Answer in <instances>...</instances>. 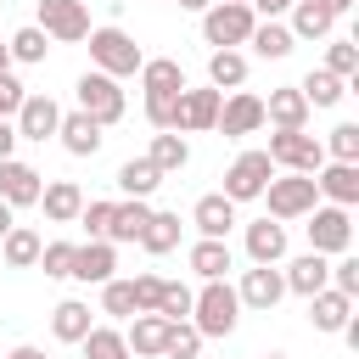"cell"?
Here are the masks:
<instances>
[{
    "label": "cell",
    "mask_w": 359,
    "mask_h": 359,
    "mask_svg": "<svg viewBox=\"0 0 359 359\" xmlns=\"http://www.w3.org/2000/svg\"><path fill=\"white\" fill-rule=\"evenodd\" d=\"M236 320H241V297H236L230 280H202V292H191V325H196L202 342L208 337H230Z\"/></svg>",
    "instance_id": "cell-1"
},
{
    "label": "cell",
    "mask_w": 359,
    "mask_h": 359,
    "mask_svg": "<svg viewBox=\"0 0 359 359\" xmlns=\"http://www.w3.org/2000/svg\"><path fill=\"white\" fill-rule=\"evenodd\" d=\"M84 45H90V67L107 73V79H118V84L135 79L140 62H146V50L135 45V34H123V28H112V22H107V28H90Z\"/></svg>",
    "instance_id": "cell-2"
},
{
    "label": "cell",
    "mask_w": 359,
    "mask_h": 359,
    "mask_svg": "<svg viewBox=\"0 0 359 359\" xmlns=\"http://www.w3.org/2000/svg\"><path fill=\"white\" fill-rule=\"evenodd\" d=\"M73 101H79V112L90 118V123H101V129H112L123 112H129V95H123V84L118 79H107V73H79V84H73Z\"/></svg>",
    "instance_id": "cell-3"
},
{
    "label": "cell",
    "mask_w": 359,
    "mask_h": 359,
    "mask_svg": "<svg viewBox=\"0 0 359 359\" xmlns=\"http://www.w3.org/2000/svg\"><path fill=\"white\" fill-rule=\"evenodd\" d=\"M264 157L275 163V174H320L325 146H320V135H309V129H275L269 146H264Z\"/></svg>",
    "instance_id": "cell-4"
},
{
    "label": "cell",
    "mask_w": 359,
    "mask_h": 359,
    "mask_svg": "<svg viewBox=\"0 0 359 359\" xmlns=\"http://www.w3.org/2000/svg\"><path fill=\"white\" fill-rule=\"evenodd\" d=\"M264 202H269V219L292 224V219H309L320 208V191H314V174H275L264 185Z\"/></svg>",
    "instance_id": "cell-5"
},
{
    "label": "cell",
    "mask_w": 359,
    "mask_h": 359,
    "mask_svg": "<svg viewBox=\"0 0 359 359\" xmlns=\"http://www.w3.org/2000/svg\"><path fill=\"white\" fill-rule=\"evenodd\" d=\"M269 180H275V163L264 157V146H247V151H236V163L224 168V191H219V196H230V202L241 208V202H258Z\"/></svg>",
    "instance_id": "cell-6"
},
{
    "label": "cell",
    "mask_w": 359,
    "mask_h": 359,
    "mask_svg": "<svg viewBox=\"0 0 359 359\" xmlns=\"http://www.w3.org/2000/svg\"><path fill=\"white\" fill-rule=\"evenodd\" d=\"M34 28L45 39H56V45H84L90 39V6L84 0H39Z\"/></svg>",
    "instance_id": "cell-7"
},
{
    "label": "cell",
    "mask_w": 359,
    "mask_h": 359,
    "mask_svg": "<svg viewBox=\"0 0 359 359\" xmlns=\"http://www.w3.org/2000/svg\"><path fill=\"white\" fill-rule=\"evenodd\" d=\"M252 6H236V0H213L208 11H202V39L213 45V50H236V45H247V34H252Z\"/></svg>",
    "instance_id": "cell-8"
},
{
    "label": "cell",
    "mask_w": 359,
    "mask_h": 359,
    "mask_svg": "<svg viewBox=\"0 0 359 359\" xmlns=\"http://www.w3.org/2000/svg\"><path fill=\"white\" fill-rule=\"evenodd\" d=\"M309 252H320V258H337V252H348L353 247V213L348 208H331V202H320L314 213H309Z\"/></svg>",
    "instance_id": "cell-9"
},
{
    "label": "cell",
    "mask_w": 359,
    "mask_h": 359,
    "mask_svg": "<svg viewBox=\"0 0 359 359\" xmlns=\"http://www.w3.org/2000/svg\"><path fill=\"white\" fill-rule=\"evenodd\" d=\"M213 129L230 135V140L258 135V129H264V95H252V90H230V95L219 101V123H213Z\"/></svg>",
    "instance_id": "cell-10"
},
{
    "label": "cell",
    "mask_w": 359,
    "mask_h": 359,
    "mask_svg": "<svg viewBox=\"0 0 359 359\" xmlns=\"http://www.w3.org/2000/svg\"><path fill=\"white\" fill-rule=\"evenodd\" d=\"M236 297H241V309H258V314H269V309L286 297L280 264H252V269H241V280H236Z\"/></svg>",
    "instance_id": "cell-11"
},
{
    "label": "cell",
    "mask_w": 359,
    "mask_h": 359,
    "mask_svg": "<svg viewBox=\"0 0 359 359\" xmlns=\"http://www.w3.org/2000/svg\"><path fill=\"white\" fill-rule=\"evenodd\" d=\"M39 191H45V174L22 157H6L0 163V202L17 213V208H39Z\"/></svg>",
    "instance_id": "cell-12"
},
{
    "label": "cell",
    "mask_w": 359,
    "mask_h": 359,
    "mask_svg": "<svg viewBox=\"0 0 359 359\" xmlns=\"http://www.w3.org/2000/svg\"><path fill=\"white\" fill-rule=\"evenodd\" d=\"M56 123H62V107L50 101V95H22V107H17V118H11V129H17V140H56Z\"/></svg>",
    "instance_id": "cell-13"
},
{
    "label": "cell",
    "mask_w": 359,
    "mask_h": 359,
    "mask_svg": "<svg viewBox=\"0 0 359 359\" xmlns=\"http://www.w3.org/2000/svg\"><path fill=\"white\" fill-rule=\"evenodd\" d=\"M241 247H247L252 264H286L292 236H286L280 219H252V224H241Z\"/></svg>",
    "instance_id": "cell-14"
},
{
    "label": "cell",
    "mask_w": 359,
    "mask_h": 359,
    "mask_svg": "<svg viewBox=\"0 0 359 359\" xmlns=\"http://www.w3.org/2000/svg\"><path fill=\"white\" fill-rule=\"evenodd\" d=\"M112 275H118V247H112V241H79V247H73V269H67V280L107 286Z\"/></svg>",
    "instance_id": "cell-15"
},
{
    "label": "cell",
    "mask_w": 359,
    "mask_h": 359,
    "mask_svg": "<svg viewBox=\"0 0 359 359\" xmlns=\"http://www.w3.org/2000/svg\"><path fill=\"white\" fill-rule=\"evenodd\" d=\"M314 191H320V202L353 213V208H359V163H320Z\"/></svg>",
    "instance_id": "cell-16"
},
{
    "label": "cell",
    "mask_w": 359,
    "mask_h": 359,
    "mask_svg": "<svg viewBox=\"0 0 359 359\" xmlns=\"http://www.w3.org/2000/svg\"><path fill=\"white\" fill-rule=\"evenodd\" d=\"M219 90L202 84V90H180V135H208L219 123Z\"/></svg>",
    "instance_id": "cell-17"
},
{
    "label": "cell",
    "mask_w": 359,
    "mask_h": 359,
    "mask_svg": "<svg viewBox=\"0 0 359 359\" xmlns=\"http://www.w3.org/2000/svg\"><path fill=\"white\" fill-rule=\"evenodd\" d=\"M191 224H196V236H208V241H224L241 219H236V202L230 196H219V191H208V196H196V208H191Z\"/></svg>",
    "instance_id": "cell-18"
},
{
    "label": "cell",
    "mask_w": 359,
    "mask_h": 359,
    "mask_svg": "<svg viewBox=\"0 0 359 359\" xmlns=\"http://www.w3.org/2000/svg\"><path fill=\"white\" fill-rule=\"evenodd\" d=\"M280 280H286V292L314 297V292H325V286H331V258H320V252H297V258L280 269Z\"/></svg>",
    "instance_id": "cell-19"
},
{
    "label": "cell",
    "mask_w": 359,
    "mask_h": 359,
    "mask_svg": "<svg viewBox=\"0 0 359 359\" xmlns=\"http://www.w3.org/2000/svg\"><path fill=\"white\" fill-rule=\"evenodd\" d=\"M309 101H303V90L297 84H280V90H269V101H264V123H275V129H309Z\"/></svg>",
    "instance_id": "cell-20"
},
{
    "label": "cell",
    "mask_w": 359,
    "mask_h": 359,
    "mask_svg": "<svg viewBox=\"0 0 359 359\" xmlns=\"http://www.w3.org/2000/svg\"><path fill=\"white\" fill-rule=\"evenodd\" d=\"M56 140H62V151H67V157H95L107 135H101V123H90V118L73 107V112H62V123H56Z\"/></svg>",
    "instance_id": "cell-21"
},
{
    "label": "cell",
    "mask_w": 359,
    "mask_h": 359,
    "mask_svg": "<svg viewBox=\"0 0 359 359\" xmlns=\"http://www.w3.org/2000/svg\"><path fill=\"white\" fill-rule=\"evenodd\" d=\"M185 264H191L196 280H224V275L236 269V252H230V241H208V236H196L191 252H185Z\"/></svg>",
    "instance_id": "cell-22"
},
{
    "label": "cell",
    "mask_w": 359,
    "mask_h": 359,
    "mask_svg": "<svg viewBox=\"0 0 359 359\" xmlns=\"http://www.w3.org/2000/svg\"><path fill=\"white\" fill-rule=\"evenodd\" d=\"M123 342L135 359H163V342H168V320L163 314H135L123 325Z\"/></svg>",
    "instance_id": "cell-23"
},
{
    "label": "cell",
    "mask_w": 359,
    "mask_h": 359,
    "mask_svg": "<svg viewBox=\"0 0 359 359\" xmlns=\"http://www.w3.org/2000/svg\"><path fill=\"white\" fill-rule=\"evenodd\" d=\"M146 219H151V202H135V196L112 202V224H107V241H112V247H135V241H140V230H146Z\"/></svg>",
    "instance_id": "cell-24"
},
{
    "label": "cell",
    "mask_w": 359,
    "mask_h": 359,
    "mask_svg": "<svg viewBox=\"0 0 359 359\" xmlns=\"http://www.w3.org/2000/svg\"><path fill=\"white\" fill-rule=\"evenodd\" d=\"M90 325H95V314H90L84 297H62V303L50 309V337H56V342H84Z\"/></svg>",
    "instance_id": "cell-25"
},
{
    "label": "cell",
    "mask_w": 359,
    "mask_h": 359,
    "mask_svg": "<svg viewBox=\"0 0 359 359\" xmlns=\"http://www.w3.org/2000/svg\"><path fill=\"white\" fill-rule=\"evenodd\" d=\"M292 39H331L337 34V11H325L320 0H292Z\"/></svg>",
    "instance_id": "cell-26"
},
{
    "label": "cell",
    "mask_w": 359,
    "mask_h": 359,
    "mask_svg": "<svg viewBox=\"0 0 359 359\" xmlns=\"http://www.w3.org/2000/svg\"><path fill=\"white\" fill-rule=\"evenodd\" d=\"M140 90H146V95H180V90H191V84H185V67H180L174 56H146V62H140Z\"/></svg>",
    "instance_id": "cell-27"
},
{
    "label": "cell",
    "mask_w": 359,
    "mask_h": 359,
    "mask_svg": "<svg viewBox=\"0 0 359 359\" xmlns=\"http://www.w3.org/2000/svg\"><path fill=\"white\" fill-rule=\"evenodd\" d=\"M39 208H45V219H50V224H73V219H79V208H84V191H79L73 180H45Z\"/></svg>",
    "instance_id": "cell-28"
},
{
    "label": "cell",
    "mask_w": 359,
    "mask_h": 359,
    "mask_svg": "<svg viewBox=\"0 0 359 359\" xmlns=\"http://www.w3.org/2000/svg\"><path fill=\"white\" fill-rule=\"evenodd\" d=\"M348 314H353V297H342V292H331V286L309 297V325L325 331V337H337V331L348 325Z\"/></svg>",
    "instance_id": "cell-29"
},
{
    "label": "cell",
    "mask_w": 359,
    "mask_h": 359,
    "mask_svg": "<svg viewBox=\"0 0 359 359\" xmlns=\"http://www.w3.org/2000/svg\"><path fill=\"white\" fill-rule=\"evenodd\" d=\"M112 185H118L123 196H135V202H151V191L163 185V174H157V168H151L146 157H129V163H118Z\"/></svg>",
    "instance_id": "cell-30"
},
{
    "label": "cell",
    "mask_w": 359,
    "mask_h": 359,
    "mask_svg": "<svg viewBox=\"0 0 359 359\" xmlns=\"http://www.w3.org/2000/svg\"><path fill=\"white\" fill-rule=\"evenodd\" d=\"M247 45L264 56V62H280V56H292V28L280 22V17H269V22H252V34H247Z\"/></svg>",
    "instance_id": "cell-31"
},
{
    "label": "cell",
    "mask_w": 359,
    "mask_h": 359,
    "mask_svg": "<svg viewBox=\"0 0 359 359\" xmlns=\"http://www.w3.org/2000/svg\"><path fill=\"white\" fill-rule=\"evenodd\" d=\"M39 247H45V236H39V230L11 224V230H6V241H0V258H6L11 269H34V264H39Z\"/></svg>",
    "instance_id": "cell-32"
},
{
    "label": "cell",
    "mask_w": 359,
    "mask_h": 359,
    "mask_svg": "<svg viewBox=\"0 0 359 359\" xmlns=\"http://www.w3.org/2000/svg\"><path fill=\"white\" fill-rule=\"evenodd\" d=\"M208 84L224 95V90H241L247 84V56L241 50H208Z\"/></svg>",
    "instance_id": "cell-33"
},
{
    "label": "cell",
    "mask_w": 359,
    "mask_h": 359,
    "mask_svg": "<svg viewBox=\"0 0 359 359\" xmlns=\"http://www.w3.org/2000/svg\"><path fill=\"white\" fill-rule=\"evenodd\" d=\"M146 163H151L157 174H180V168L191 163V146H185V135H174V129L151 135V151H146Z\"/></svg>",
    "instance_id": "cell-34"
},
{
    "label": "cell",
    "mask_w": 359,
    "mask_h": 359,
    "mask_svg": "<svg viewBox=\"0 0 359 359\" xmlns=\"http://www.w3.org/2000/svg\"><path fill=\"white\" fill-rule=\"evenodd\" d=\"M140 247H146L151 258L174 252V247H180V213H157V208H151V219H146V230H140Z\"/></svg>",
    "instance_id": "cell-35"
},
{
    "label": "cell",
    "mask_w": 359,
    "mask_h": 359,
    "mask_svg": "<svg viewBox=\"0 0 359 359\" xmlns=\"http://www.w3.org/2000/svg\"><path fill=\"white\" fill-rule=\"evenodd\" d=\"M297 90H303V101H309V107H337V101L348 95V84H342L337 73H325V67H309Z\"/></svg>",
    "instance_id": "cell-36"
},
{
    "label": "cell",
    "mask_w": 359,
    "mask_h": 359,
    "mask_svg": "<svg viewBox=\"0 0 359 359\" xmlns=\"http://www.w3.org/2000/svg\"><path fill=\"white\" fill-rule=\"evenodd\" d=\"M79 348H84V359H135L118 325H90V337H84Z\"/></svg>",
    "instance_id": "cell-37"
},
{
    "label": "cell",
    "mask_w": 359,
    "mask_h": 359,
    "mask_svg": "<svg viewBox=\"0 0 359 359\" xmlns=\"http://www.w3.org/2000/svg\"><path fill=\"white\" fill-rule=\"evenodd\" d=\"M320 67H325V73H337V79L353 90V84H359V45H353V39H331Z\"/></svg>",
    "instance_id": "cell-38"
},
{
    "label": "cell",
    "mask_w": 359,
    "mask_h": 359,
    "mask_svg": "<svg viewBox=\"0 0 359 359\" xmlns=\"http://www.w3.org/2000/svg\"><path fill=\"white\" fill-rule=\"evenodd\" d=\"M6 50H11V62H22V67H34V62H45V50H50V39L28 22V28H17L11 39H6Z\"/></svg>",
    "instance_id": "cell-39"
},
{
    "label": "cell",
    "mask_w": 359,
    "mask_h": 359,
    "mask_svg": "<svg viewBox=\"0 0 359 359\" xmlns=\"http://www.w3.org/2000/svg\"><path fill=\"white\" fill-rule=\"evenodd\" d=\"M320 146H325V163H359V123H337Z\"/></svg>",
    "instance_id": "cell-40"
},
{
    "label": "cell",
    "mask_w": 359,
    "mask_h": 359,
    "mask_svg": "<svg viewBox=\"0 0 359 359\" xmlns=\"http://www.w3.org/2000/svg\"><path fill=\"white\" fill-rule=\"evenodd\" d=\"M101 314H112V320H135V286L112 275V280L101 286Z\"/></svg>",
    "instance_id": "cell-41"
},
{
    "label": "cell",
    "mask_w": 359,
    "mask_h": 359,
    "mask_svg": "<svg viewBox=\"0 0 359 359\" xmlns=\"http://www.w3.org/2000/svg\"><path fill=\"white\" fill-rule=\"evenodd\" d=\"M202 353V337H196V325L191 320H168V342H163V359H196Z\"/></svg>",
    "instance_id": "cell-42"
},
{
    "label": "cell",
    "mask_w": 359,
    "mask_h": 359,
    "mask_svg": "<svg viewBox=\"0 0 359 359\" xmlns=\"http://www.w3.org/2000/svg\"><path fill=\"white\" fill-rule=\"evenodd\" d=\"M73 247H79V241H45L34 269H45L50 280H67V269H73Z\"/></svg>",
    "instance_id": "cell-43"
},
{
    "label": "cell",
    "mask_w": 359,
    "mask_h": 359,
    "mask_svg": "<svg viewBox=\"0 0 359 359\" xmlns=\"http://www.w3.org/2000/svg\"><path fill=\"white\" fill-rule=\"evenodd\" d=\"M157 314H163V320H174V325H180V320H191V286H185V280H163Z\"/></svg>",
    "instance_id": "cell-44"
},
{
    "label": "cell",
    "mask_w": 359,
    "mask_h": 359,
    "mask_svg": "<svg viewBox=\"0 0 359 359\" xmlns=\"http://www.w3.org/2000/svg\"><path fill=\"white\" fill-rule=\"evenodd\" d=\"M146 123L163 135V129H174L180 135V95H146Z\"/></svg>",
    "instance_id": "cell-45"
},
{
    "label": "cell",
    "mask_w": 359,
    "mask_h": 359,
    "mask_svg": "<svg viewBox=\"0 0 359 359\" xmlns=\"http://www.w3.org/2000/svg\"><path fill=\"white\" fill-rule=\"evenodd\" d=\"M73 224H84V241H107V224H112V202H84Z\"/></svg>",
    "instance_id": "cell-46"
},
{
    "label": "cell",
    "mask_w": 359,
    "mask_h": 359,
    "mask_svg": "<svg viewBox=\"0 0 359 359\" xmlns=\"http://www.w3.org/2000/svg\"><path fill=\"white\" fill-rule=\"evenodd\" d=\"M331 292L359 297V258H353V252H337V258H331Z\"/></svg>",
    "instance_id": "cell-47"
},
{
    "label": "cell",
    "mask_w": 359,
    "mask_h": 359,
    "mask_svg": "<svg viewBox=\"0 0 359 359\" xmlns=\"http://www.w3.org/2000/svg\"><path fill=\"white\" fill-rule=\"evenodd\" d=\"M135 314H157V297H163V275H135Z\"/></svg>",
    "instance_id": "cell-48"
},
{
    "label": "cell",
    "mask_w": 359,
    "mask_h": 359,
    "mask_svg": "<svg viewBox=\"0 0 359 359\" xmlns=\"http://www.w3.org/2000/svg\"><path fill=\"white\" fill-rule=\"evenodd\" d=\"M22 95H28V90H22V84H17L11 73H6V79H0V123H11V118H17V107H22Z\"/></svg>",
    "instance_id": "cell-49"
},
{
    "label": "cell",
    "mask_w": 359,
    "mask_h": 359,
    "mask_svg": "<svg viewBox=\"0 0 359 359\" xmlns=\"http://www.w3.org/2000/svg\"><path fill=\"white\" fill-rule=\"evenodd\" d=\"M247 6H252V17H264V22H269V17H286V11H292V0H247Z\"/></svg>",
    "instance_id": "cell-50"
},
{
    "label": "cell",
    "mask_w": 359,
    "mask_h": 359,
    "mask_svg": "<svg viewBox=\"0 0 359 359\" xmlns=\"http://www.w3.org/2000/svg\"><path fill=\"white\" fill-rule=\"evenodd\" d=\"M6 157H17V129H11V123H0V163H6Z\"/></svg>",
    "instance_id": "cell-51"
},
{
    "label": "cell",
    "mask_w": 359,
    "mask_h": 359,
    "mask_svg": "<svg viewBox=\"0 0 359 359\" xmlns=\"http://www.w3.org/2000/svg\"><path fill=\"white\" fill-rule=\"evenodd\" d=\"M6 359H50V353H45V348H34V342H17Z\"/></svg>",
    "instance_id": "cell-52"
},
{
    "label": "cell",
    "mask_w": 359,
    "mask_h": 359,
    "mask_svg": "<svg viewBox=\"0 0 359 359\" xmlns=\"http://www.w3.org/2000/svg\"><path fill=\"white\" fill-rule=\"evenodd\" d=\"M11 224H17V213H11L6 202H0V241H6V230H11Z\"/></svg>",
    "instance_id": "cell-53"
},
{
    "label": "cell",
    "mask_w": 359,
    "mask_h": 359,
    "mask_svg": "<svg viewBox=\"0 0 359 359\" xmlns=\"http://www.w3.org/2000/svg\"><path fill=\"white\" fill-rule=\"evenodd\" d=\"M320 6H325V11H337V17H342V11H353V0H320Z\"/></svg>",
    "instance_id": "cell-54"
},
{
    "label": "cell",
    "mask_w": 359,
    "mask_h": 359,
    "mask_svg": "<svg viewBox=\"0 0 359 359\" xmlns=\"http://www.w3.org/2000/svg\"><path fill=\"white\" fill-rule=\"evenodd\" d=\"M11 73V50H6V39H0V79Z\"/></svg>",
    "instance_id": "cell-55"
},
{
    "label": "cell",
    "mask_w": 359,
    "mask_h": 359,
    "mask_svg": "<svg viewBox=\"0 0 359 359\" xmlns=\"http://www.w3.org/2000/svg\"><path fill=\"white\" fill-rule=\"evenodd\" d=\"M213 0H180V11H208Z\"/></svg>",
    "instance_id": "cell-56"
},
{
    "label": "cell",
    "mask_w": 359,
    "mask_h": 359,
    "mask_svg": "<svg viewBox=\"0 0 359 359\" xmlns=\"http://www.w3.org/2000/svg\"><path fill=\"white\" fill-rule=\"evenodd\" d=\"M264 359H286V353H264Z\"/></svg>",
    "instance_id": "cell-57"
},
{
    "label": "cell",
    "mask_w": 359,
    "mask_h": 359,
    "mask_svg": "<svg viewBox=\"0 0 359 359\" xmlns=\"http://www.w3.org/2000/svg\"><path fill=\"white\" fill-rule=\"evenodd\" d=\"M236 6H247V0H236Z\"/></svg>",
    "instance_id": "cell-58"
}]
</instances>
